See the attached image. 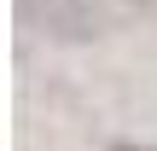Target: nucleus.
Listing matches in <instances>:
<instances>
[{"label":"nucleus","instance_id":"nucleus-1","mask_svg":"<svg viewBox=\"0 0 157 151\" xmlns=\"http://www.w3.org/2000/svg\"><path fill=\"white\" fill-rule=\"evenodd\" d=\"M23 12L29 17H41L47 23V35H58V41H87L93 35V6L87 0H23Z\"/></svg>","mask_w":157,"mask_h":151},{"label":"nucleus","instance_id":"nucleus-2","mask_svg":"<svg viewBox=\"0 0 157 151\" xmlns=\"http://www.w3.org/2000/svg\"><path fill=\"white\" fill-rule=\"evenodd\" d=\"M111 151H146V145H111Z\"/></svg>","mask_w":157,"mask_h":151}]
</instances>
